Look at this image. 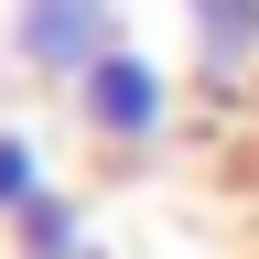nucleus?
Listing matches in <instances>:
<instances>
[{"mask_svg": "<svg viewBox=\"0 0 259 259\" xmlns=\"http://www.w3.org/2000/svg\"><path fill=\"white\" fill-rule=\"evenodd\" d=\"M11 259H97V238H87V216H76V194H32V205L11 216Z\"/></svg>", "mask_w": 259, "mask_h": 259, "instance_id": "4", "label": "nucleus"}, {"mask_svg": "<svg viewBox=\"0 0 259 259\" xmlns=\"http://www.w3.org/2000/svg\"><path fill=\"white\" fill-rule=\"evenodd\" d=\"M184 22H194V44H205V76H248L259 65V0H184Z\"/></svg>", "mask_w": 259, "mask_h": 259, "instance_id": "3", "label": "nucleus"}, {"mask_svg": "<svg viewBox=\"0 0 259 259\" xmlns=\"http://www.w3.org/2000/svg\"><path fill=\"white\" fill-rule=\"evenodd\" d=\"M108 44H119V0H11V54L32 65V76L76 87Z\"/></svg>", "mask_w": 259, "mask_h": 259, "instance_id": "2", "label": "nucleus"}, {"mask_svg": "<svg viewBox=\"0 0 259 259\" xmlns=\"http://www.w3.org/2000/svg\"><path fill=\"white\" fill-rule=\"evenodd\" d=\"M32 194H44V151H32L22 130H0V227H11Z\"/></svg>", "mask_w": 259, "mask_h": 259, "instance_id": "5", "label": "nucleus"}, {"mask_svg": "<svg viewBox=\"0 0 259 259\" xmlns=\"http://www.w3.org/2000/svg\"><path fill=\"white\" fill-rule=\"evenodd\" d=\"M76 119H87V141H108V151H141L162 141V119H173V87H162V65L141 44H108L76 76Z\"/></svg>", "mask_w": 259, "mask_h": 259, "instance_id": "1", "label": "nucleus"}, {"mask_svg": "<svg viewBox=\"0 0 259 259\" xmlns=\"http://www.w3.org/2000/svg\"><path fill=\"white\" fill-rule=\"evenodd\" d=\"M97 259H108V248H97Z\"/></svg>", "mask_w": 259, "mask_h": 259, "instance_id": "6", "label": "nucleus"}]
</instances>
